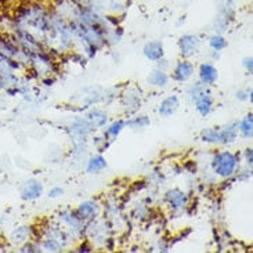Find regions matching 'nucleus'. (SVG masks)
<instances>
[{
    "mask_svg": "<svg viewBox=\"0 0 253 253\" xmlns=\"http://www.w3.org/2000/svg\"><path fill=\"white\" fill-rule=\"evenodd\" d=\"M87 121H89L93 126H96V127H103L104 125L107 124L108 118H107V114L103 112V111L94 110L91 111L89 115H87Z\"/></svg>",
    "mask_w": 253,
    "mask_h": 253,
    "instance_id": "obj_15",
    "label": "nucleus"
},
{
    "mask_svg": "<svg viewBox=\"0 0 253 253\" xmlns=\"http://www.w3.org/2000/svg\"><path fill=\"white\" fill-rule=\"evenodd\" d=\"M178 48H180V53L183 57H185V58L191 57L197 53V50L199 48V38L197 35H183L178 41Z\"/></svg>",
    "mask_w": 253,
    "mask_h": 253,
    "instance_id": "obj_3",
    "label": "nucleus"
},
{
    "mask_svg": "<svg viewBox=\"0 0 253 253\" xmlns=\"http://www.w3.org/2000/svg\"><path fill=\"white\" fill-rule=\"evenodd\" d=\"M178 107H180V100H178V97L169 96L161 101L159 108H158V112H159L161 117L169 118L178 110Z\"/></svg>",
    "mask_w": 253,
    "mask_h": 253,
    "instance_id": "obj_7",
    "label": "nucleus"
},
{
    "mask_svg": "<svg viewBox=\"0 0 253 253\" xmlns=\"http://www.w3.org/2000/svg\"><path fill=\"white\" fill-rule=\"evenodd\" d=\"M194 75V64L190 61H180L173 69V79L176 82H187L191 76Z\"/></svg>",
    "mask_w": 253,
    "mask_h": 253,
    "instance_id": "obj_6",
    "label": "nucleus"
},
{
    "mask_svg": "<svg viewBox=\"0 0 253 253\" xmlns=\"http://www.w3.org/2000/svg\"><path fill=\"white\" fill-rule=\"evenodd\" d=\"M148 83L151 86H155V87H166L168 83H169V75L165 72L164 69H155L152 71L148 76Z\"/></svg>",
    "mask_w": 253,
    "mask_h": 253,
    "instance_id": "obj_11",
    "label": "nucleus"
},
{
    "mask_svg": "<svg viewBox=\"0 0 253 253\" xmlns=\"http://www.w3.org/2000/svg\"><path fill=\"white\" fill-rule=\"evenodd\" d=\"M199 79H201V83H204L205 86L213 84L217 81V69L209 62L202 64L201 68H199Z\"/></svg>",
    "mask_w": 253,
    "mask_h": 253,
    "instance_id": "obj_10",
    "label": "nucleus"
},
{
    "mask_svg": "<svg viewBox=\"0 0 253 253\" xmlns=\"http://www.w3.org/2000/svg\"><path fill=\"white\" fill-rule=\"evenodd\" d=\"M237 98L238 100H241V101H245V100H248L249 98V91H242V90H240V91H237Z\"/></svg>",
    "mask_w": 253,
    "mask_h": 253,
    "instance_id": "obj_25",
    "label": "nucleus"
},
{
    "mask_svg": "<svg viewBox=\"0 0 253 253\" xmlns=\"http://www.w3.org/2000/svg\"><path fill=\"white\" fill-rule=\"evenodd\" d=\"M143 53L150 61H161L165 55L164 44H162V42L159 41L147 42L144 44Z\"/></svg>",
    "mask_w": 253,
    "mask_h": 253,
    "instance_id": "obj_5",
    "label": "nucleus"
},
{
    "mask_svg": "<svg viewBox=\"0 0 253 253\" xmlns=\"http://www.w3.org/2000/svg\"><path fill=\"white\" fill-rule=\"evenodd\" d=\"M71 130L74 133H76V134H79V136H86V134H89L90 131L93 130V125L90 124L87 119L86 121L79 119V121H76V122L71 125Z\"/></svg>",
    "mask_w": 253,
    "mask_h": 253,
    "instance_id": "obj_14",
    "label": "nucleus"
},
{
    "mask_svg": "<svg viewBox=\"0 0 253 253\" xmlns=\"http://www.w3.org/2000/svg\"><path fill=\"white\" fill-rule=\"evenodd\" d=\"M244 67H245V69H247L249 74H252V71H253L252 57H248V58H245V60H244Z\"/></svg>",
    "mask_w": 253,
    "mask_h": 253,
    "instance_id": "obj_24",
    "label": "nucleus"
},
{
    "mask_svg": "<svg viewBox=\"0 0 253 253\" xmlns=\"http://www.w3.org/2000/svg\"><path fill=\"white\" fill-rule=\"evenodd\" d=\"M90 251H91V249H90L89 247H86V245H84V247H81V249H79V252H90Z\"/></svg>",
    "mask_w": 253,
    "mask_h": 253,
    "instance_id": "obj_27",
    "label": "nucleus"
},
{
    "mask_svg": "<svg viewBox=\"0 0 253 253\" xmlns=\"http://www.w3.org/2000/svg\"><path fill=\"white\" fill-rule=\"evenodd\" d=\"M125 126H126V122L122 121V119H119L117 122H114V124L110 125V127L107 129L105 134H107V137H117L118 134L124 130Z\"/></svg>",
    "mask_w": 253,
    "mask_h": 253,
    "instance_id": "obj_21",
    "label": "nucleus"
},
{
    "mask_svg": "<svg viewBox=\"0 0 253 253\" xmlns=\"http://www.w3.org/2000/svg\"><path fill=\"white\" fill-rule=\"evenodd\" d=\"M151 124L150 118L147 117H137L134 119H131L130 122H127V126L130 129H145L148 125Z\"/></svg>",
    "mask_w": 253,
    "mask_h": 253,
    "instance_id": "obj_20",
    "label": "nucleus"
},
{
    "mask_svg": "<svg viewBox=\"0 0 253 253\" xmlns=\"http://www.w3.org/2000/svg\"><path fill=\"white\" fill-rule=\"evenodd\" d=\"M166 201L169 202V205L173 209H183L187 206L188 198H187L185 192L178 190V188H173V190H169L166 192Z\"/></svg>",
    "mask_w": 253,
    "mask_h": 253,
    "instance_id": "obj_8",
    "label": "nucleus"
},
{
    "mask_svg": "<svg viewBox=\"0 0 253 253\" xmlns=\"http://www.w3.org/2000/svg\"><path fill=\"white\" fill-rule=\"evenodd\" d=\"M245 158H247L248 165H252V159H253L252 148H247V151H245Z\"/></svg>",
    "mask_w": 253,
    "mask_h": 253,
    "instance_id": "obj_26",
    "label": "nucleus"
},
{
    "mask_svg": "<svg viewBox=\"0 0 253 253\" xmlns=\"http://www.w3.org/2000/svg\"><path fill=\"white\" fill-rule=\"evenodd\" d=\"M209 46L214 50V51H221L227 47V41L224 36L221 35H213L209 39Z\"/></svg>",
    "mask_w": 253,
    "mask_h": 253,
    "instance_id": "obj_19",
    "label": "nucleus"
},
{
    "mask_svg": "<svg viewBox=\"0 0 253 253\" xmlns=\"http://www.w3.org/2000/svg\"><path fill=\"white\" fill-rule=\"evenodd\" d=\"M27 240H29V227L22 226L18 227L17 230H14L10 241L13 242L14 245H21V244H25Z\"/></svg>",
    "mask_w": 253,
    "mask_h": 253,
    "instance_id": "obj_13",
    "label": "nucleus"
},
{
    "mask_svg": "<svg viewBox=\"0 0 253 253\" xmlns=\"http://www.w3.org/2000/svg\"><path fill=\"white\" fill-rule=\"evenodd\" d=\"M240 164L238 157L230 152V151H223L216 154L212 161V168L216 174L221 177H231Z\"/></svg>",
    "mask_w": 253,
    "mask_h": 253,
    "instance_id": "obj_2",
    "label": "nucleus"
},
{
    "mask_svg": "<svg viewBox=\"0 0 253 253\" xmlns=\"http://www.w3.org/2000/svg\"><path fill=\"white\" fill-rule=\"evenodd\" d=\"M42 194H43V184L39 180H35V178L28 180L21 190V197L25 201H34V199L41 198Z\"/></svg>",
    "mask_w": 253,
    "mask_h": 253,
    "instance_id": "obj_4",
    "label": "nucleus"
},
{
    "mask_svg": "<svg viewBox=\"0 0 253 253\" xmlns=\"http://www.w3.org/2000/svg\"><path fill=\"white\" fill-rule=\"evenodd\" d=\"M201 138L202 141L208 144H220V131L212 127H208L201 131Z\"/></svg>",
    "mask_w": 253,
    "mask_h": 253,
    "instance_id": "obj_18",
    "label": "nucleus"
},
{
    "mask_svg": "<svg viewBox=\"0 0 253 253\" xmlns=\"http://www.w3.org/2000/svg\"><path fill=\"white\" fill-rule=\"evenodd\" d=\"M98 213V205L93 201H86L82 202L79 208L76 209V217L79 220H87L93 219Z\"/></svg>",
    "mask_w": 253,
    "mask_h": 253,
    "instance_id": "obj_9",
    "label": "nucleus"
},
{
    "mask_svg": "<svg viewBox=\"0 0 253 253\" xmlns=\"http://www.w3.org/2000/svg\"><path fill=\"white\" fill-rule=\"evenodd\" d=\"M105 168H107V161H105L104 157L97 155V157L90 158L89 164H87V171L89 173H98V171H101Z\"/></svg>",
    "mask_w": 253,
    "mask_h": 253,
    "instance_id": "obj_16",
    "label": "nucleus"
},
{
    "mask_svg": "<svg viewBox=\"0 0 253 253\" xmlns=\"http://www.w3.org/2000/svg\"><path fill=\"white\" fill-rule=\"evenodd\" d=\"M13 20L15 25L24 27L32 34H47L51 31V14L41 3H29L18 7Z\"/></svg>",
    "mask_w": 253,
    "mask_h": 253,
    "instance_id": "obj_1",
    "label": "nucleus"
},
{
    "mask_svg": "<svg viewBox=\"0 0 253 253\" xmlns=\"http://www.w3.org/2000/svg\"><path fill=\"white\" fill-rule=\"evenodd\" d=\"M238 129H240V131L242 133V136L247 137V138H252V134H253V115L252 114H248L247 117L241 121Z\"/></svg>",
    "mask_w": 253,
    "mask_h": 253,
    "instance_id": "obj_17",
    "label": "nucleus"
},
{
    "mask_svg": "<svg viewBox=\"0 0 253 253\" xmlns=\"http://www.w3.org/2000/svg\"><path fill=\"white\" fill-rule=\"evenodd\" d=\"M62 192H64L62 188H60V187H54V188H51V190H50V192H48V197H50V198H57V197L62 195Z\"/></svg>",
    "mask_w": 253,
    "mask_h": 253,
    "instance_id": "obj_23",
    "label": "nucleus"
},
{
    "mask_svg": "<svg viewBox=\"0 0 253 253\" xmlns=\"http://www.w3.org/2000/svg\"><path fill=\"white\" fill-rule=\"evenodd\" d=\"M181 1H187V0H181Z\"/></svg>",
    "mask_w": 253,
    "mask_h": 253,
    "instance_id": "obj_28",
    "label": "nucleus"
},
{
    "mask_svg": "<svg viewBox=\"0 0 253 253\" xmlns=\"http://www.w3.org/2000/svg\"><path fill=\"white\" fill-rule=\"evenodd\" d=\"M220 131V144L233 143L237 138V131H238V125L230 124L224 126V129L219 130Z\"/></svg>",
    "mask_w": 253,
    "mask_h": 253,
    "instance_id": "obj_12",
    "label": "nucleus"
},
{
    "mask_svg": "<svg viewBox=\"0 0 253 253\" xmlns=\"http://www.w3.org/2000/svg\"><path fill=\"white\" fill-rule=\"evenodd\" d=\"M43 248H44L46 251H51V252H57V251H60V245H58L54 240H50V238L44 242Z\"/></svg>",
    "mask_w": 253,
    "mask_h": 253,
    "instance_id": "obj_22",
    "label": "nucleus"
}]
</instances>
